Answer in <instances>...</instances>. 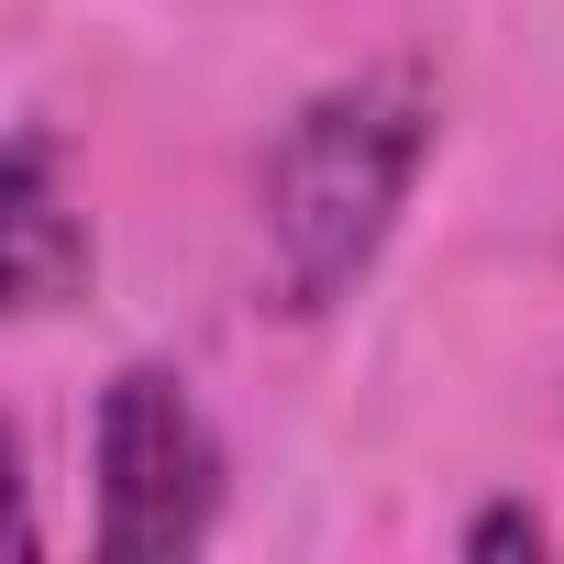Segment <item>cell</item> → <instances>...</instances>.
<instances>
[{
    "mask_svg": "<svg viewBox=\"0 0 564 564\" xmlns=\"http://www.w3.org/2000/svg\"><path fill=\"white\" fill-rule=\"evenodd\" d=\"M432 144H443V78L421 56L322 78L276 122V144L254 166V289L276 322H333L377 276Z\"/></svg>",
    "mask_w": 564,
    "mask_h": 564,
    "instance_id": "cell-1",
    "label": "cell"
},
{
    "mask_svg": "<svg viewBox=\"0 0 564 564\" xmlns=\"http://www.w3.org/2000/svg\"><path fill=\"white\" fill-rule=\"evenodd\" d=\"M553 531H542V509H520V498H498V509H476L465 520V553H542Z\"/></svg>",
    "mask_w": 564,
    "mask_h": 564,
    "instance_id": "cell-4",
    "label": "cell"
},
{
    "mask_svg": "<svg viewBox=\"0 0 564 564\" xmlns=\"http://www.w3.org/2000/svg\"><path fill=\"white\" fill-rule=\"evenodd\" d=\"M221 498H232V454H221L210 399L166 355L111 366L89 399V542H100V564H188L221 531Z\"/></svg>",
    "mask_w": 564,
    "mask_h": 564,
    "instance_id": "cell-2",
    "label": "cell"
},
{
    "mask_svg": "<svg viewBox=\"0 0 564 564\" xmlns=\"http://www.w3.org/2000/svg\"><path fill=\"white\" fill-rule=\"evenodd\" d=\"M89 276H100V232H89V199L67 177V144L45 122H23L12 155H0V289H12V322L78 311Z\"/></svg>",
    "mask_w": 564,
    "mask_h": 564,
    "instance_id": "cell-3",
    "label": "cell"
}]
</instances>
